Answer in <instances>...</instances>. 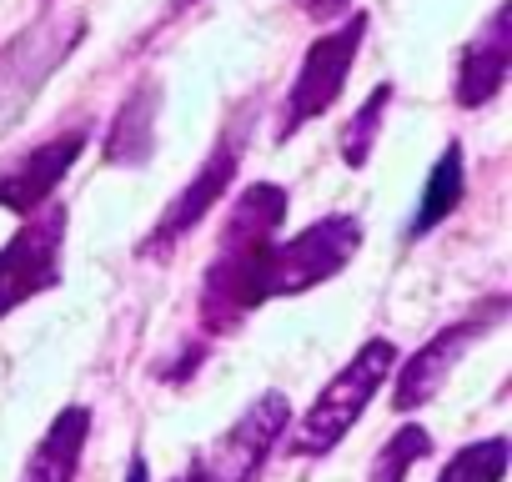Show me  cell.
Wrapping results in <instances>:
<instances>
[{
	"mask_svg": "<svg viewBox=\"0 0 512 482\" xmlns=\"http://www.w3.org/2000/svg\"><path fill=\"white\" fill-rule=\"evenodd\" d=\"M282 221H287V186L277 181H251L216 236V252L201 272V297H196V317L206 337L236 332L267 297L272 282V257L282 241Z\"/></svg>",
	"mask_w": 512,
	"mask_h": 482,
	"instance_id": "obj_1",
	"label": "cell"
},
{
	"mask_svg": "<svg viewBox=\"0 0 512 482\" xmlns=\"http://www.w3.org/2000/svg\"><path fill=\"white\" fill-rule=\"evenodd\" d=\"M397 362H402L397 342L367 337V342L352 352V362L317 392V402L307 407V417H302L297 427H287L282 452H287V457H327V452L362 422L367 402H372L377 387L397 372Z\"/></svg>",
	"mask_w": 512,
	"mask_h": 482,
	"instance_id": "obj_2",
	"label": "cell"
},
{
	"mask_svg": "<svg viewBox=\"0 0 512 482\" xmlns=\"http://www.w3.org/2000/svg\"><path fill=\"white\" fill-rule=\"evenodd\" d=\"M251 116H256V96L231 111V121H226L221 136H216V146L206 151V166L166 201V211L156 216V226L146 231V241L136 247L141 262H171V252L206 221V211L231 191V181H236V171H241V156H246V141H251Z\"/></svg>",
	"mask_w": 512,
	"mask_h": 482,
	"instance_id": "obj_3",
	"label": "cell"
},
{
	"mask_svg": "<svg viewBox=\"0 0 512 482\" xmlns=\"http://www.w3.org/2000/svg\"><path fill=\"white\" fill-rule=\"evenodd\" d=\"M287 427H292L287 392H262L226 432H216L206 442V452H196L171 482H256L262 467L272 462V452L282 447Z\"/></svg>",
	"mask_w": 512,
	"mask_h": 482,
	"instance_id": "obj_4",
	"label": "cell"
},
{
	"mask_svg": "<svg viewBox=\"0 0 512 482\" xmlns=\"http://www.w3.org/2000/svg\"><path fill=\"white\" fill-rule=\"evenodd\" d=\"M66 201H46L36 216L21 221V231L0 247V322L31 297H46L61 287V252H66Z\"/></svg>",
	"mask_w": 512,
	"mask_h": 482,
	"instance_id": "obj_5",
	"label": "cell"
},
{
	"mask_svg": "<svg viewBox=\"0 0 512 482\" xmlns=\"http://www.w3.org/2000/svg\"><path fill=\"white\" fill-rule=\"evenodd\" d=\"M367 26H372V16L357 11V16H347L342 26H332L322 41L307 46V56H302L297 76H292L287 106H282V141H292L307 121H317V116H327V111L337 106V96H342V86H347V71H352L357 56H362Z\"/></svg>",
	"mask_w": 512,
	"mask_h": 482,
	"instance_id": "obj_6",
	"label": "cell"
},
{
	"mask_svg": "<svg viewBox=\"0 0 512 482\" xmlns=\"http://www.w3.org/2000/svg\"><path fill=\"white\" fill-rule=\"evenodd\" d=\"M507 292H492V297H482L472 312H462L457 322H447L432 342H422L407 362H397V382H392V407L397 412H417V407H427L442 387H447V377H452V367L462 362V352L472 347V342H482L502 317H507Z\"/></svg>",
	"mask_w": 512,
	"mask_h": 482,
	"instance_id": "obj_7",
	"label": "cell"
},
{
	"mask_svg": "<svg viewBox=\"0 0 512 482\" xmlns=\"http://www.w3.org/2000/svg\"><path fill=\"white\" fill-rule=\"evenodd\" d=\"M357 252H362V221L347 211H332V216L312 221L307 231H297L292 241H277L267 297H302V292L332 282Z\"/></svg>",
	"mask_w": 512,
	"mask_h": 482,
	"instance_id": "obj_8",
	"label": "cell"
},
{
	"mask_svg": "<svg viewBox=\"0 0 512 482\" xmlns=\"http://www.w3.org/2000/svg\"><path fill=\"white\" fill-rule=\"evenodd\" d=\"M86 141H91V126H71V131H56L51 141L21 151L16 161H6L0 166V206L16 211L21 221L36 216L56 196V186L71 176V166L81 161Z\"/></svg>",
	"mask_w": 512,
	"mask_h": 482,
	"instance_id": "obj_9",
	"label": "cell"
},
{
	"mask_svg": "<svg viewBox=\"0 0 512 482\" xmlns=\"http://www.w3.org/2000/svg\"><path fill=\"white\" fill-rule=\"evenodd\" d=\"M507 66H512V6L497 0L492 16L477 26V36L462 46L457 56V76H452V101L462 111H482L502 96L507 86Z\"/></svg>",
	"mask_w": 512,
	"mask_h": 482,
	"instance_id": "obj_10",
	"label": "cell"
},
{
	"mask_svg": "<svg viewBox=\"0 0 512 482\" xmlns=\"http://www.w3.org/2000/svg\"><path fill=\"white\" fill-rule=\"evenodd\" d=\"M81 36H86V16H51L0 51V86H16V106H26L41 91V81L81 46Z\"/></svg>",
	"mask_w": 512,
	"mask_h": 482,
	"instance_id": "obj_11",
	"label": "cell"
},
{
	"mask_svg": "<svg viewBox=\"0 0 512 482\" xmlns=\"http://www.w3.org/2000/svg\"><path fill=\"white\" fill-rule=\"evenodd\" d=\"M86 442H91V407H81V402L61 407L51 417V427L41 432V442L31 447L21 482H76Z\"/></svg>",
	"mask_w": 512,
	"mask_h": 482,
	"instance_id": "obj_12",
	"label": "cell"
},
{
	"mask_svg": "<svg viewBox=\"0 0 512 482\" xmlns=\"http://www.w3.org/2000/svg\"><path fill=\"white\" fill-rule=\"evenodd\" d=\"M156 111H161V86L156 81H141L111 116L106 126V166H146L151 151H156Z\"/></svg>",
	"mask_w": 512,
	"mask_h": 482,
	"instance_id": "obj_13",
	"label": "cell"
},
{
	"mask_svg": "<svg viewBox=\"0 0 512 482\" xmlns=\"http://www.w3.org/2000/svg\"><path fill=\"white\" fill-rule=\"evenodd\" d=\"M462 191H467V161H462V141H447L442 146V156L432 161V176H427V186H422V201H417V211H412V221H407V236L417 241V236H427V231H437L457 206H462Z\"/></svg>",
	"mask_w": 512,
	"mask_h": 482,
	"instance_id": "obj_14",
	"label": "cell"
},
{
	"mask_svg": "<svg viewBox=\"0 0 512 482\" xmlns=\"http://www.w3.org/2000/svg\"><path fill=\"white\" fill-rule=\"evenodd\" d=\"M512 462V442L507 437H482V442H467L447 457V467L437 472V482H502Z\"/></svg>",
	"mask_w": 512,
	"mask_h": 482,
	"instance_id": "obj_15",
	"label": "cell"
},
{
	"mask_svg": "<svg viewBox=\"0 0 512 482\" xmlns=\"http://www.w3.org/2000/svg\"><path fill=\"white\" fill-rule=\"evenodd\" d=\"M392 96H397V86L382 81V86L357 106V116L347 121V131H342V161H347L352 171H362V166L372 161V146H377V136H382V116H387Z\"/></svg>",
	"mask_w": 512,
	"mask_h": 482,
	"instance_id": "obj_16",
	"label": "cell"
},
{
	"mask_svg": "<svg viewBox=\"0 0 512 482\" xmlns=\"http://www.w3.org/2000/svg\"><path fill=\"white\" fill-rule=\"evenodd\" d=\"M427 452H432L427 427L407 422L402 432H392V437L377 447V457H372V467H367V482H407V472H412Z\"/></svg>",
	"mask_w": 512,
	"mask_h": 482,
	"instance_id": "obj_17",
	"label": "cell"
},
{
	"mask_svg": "<svg viewBox=\"0 0 512 482\" xmlns=\"http://www.w3.org/2000/svg\"><path fill=\"white\" fill-rule=\"evenodd\" d=\"M297 11L312 16V21H337L352 11V0H297Z\"/></svg>",
	"mask_w": 512,
	"mask_h": 482,
	"instance_id": "obj_18",
	"label": "cell"
},
{
	"mask_svg": "<svg viewBox=\"0 0 512 482\" xmlns=\"http://www.w3.org/2000/svg\"><path fill=\"white\" fill-rule=\"evenodd\" d=\"M131 482H146V457L131 452Z\"/></svg>",
	"mask_w": 512,
	"mask_h": 482,
	"instance_id": "obj_19",
	"label": "cell"
}]
</instances>
